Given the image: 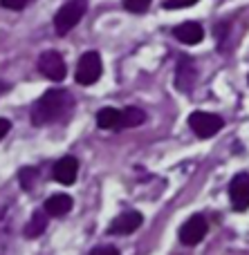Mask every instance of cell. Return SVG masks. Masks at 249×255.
Masks as SVG:
<instances>
[{"label": "cell", "instance_id": "21", "mask_svg": "<svg viewBox=\"0 0 249 255\" xmlns=\"http://www.w3.org/2000/svg\"><path fill=\"white\" fill-rule=\"evenodd\" d=\"M9 130H11V124H9L7 119H2V117H0V139H4Z\"/></svg>", "mask_w": 249, "mask_h": 255}, {"label": "cell", "instance_id": "9", "mask_svg": "<svg viewBox=\"0 0 249 255\" xmlns=\"http://www.w3.org/2000/svg\"><path fill=\"white\" fill-rule=\"evenodd\" d=\"M196 79H198V72H196L193 61L189 56H182L180 63H178V72H175V85H178V90H182V92H191Z\"/></svg>", "mask_w": 249, "mask_h": 255}, {"label": "cell", "instance_id": "3", "mask_svg": "<svg viewBox=\"0 0 249 255\" xmlns=\"http://www.w3.org/2000/svg\"><path fill=\"white\" fill-rule=\"evenodd\" d=\"M101 72H103V65H101L99 52H85L83 56L79 58V63H76L74 79L79 85H92L101 79Z\"/></svg>", "mask_w": 249, "mask_h": 255}, {"label": "cell", "instance_id": "6", "mask_svg": "<svg viewBox=\"0 0 249 255\" xmlns=\"http://www.w3.org/2000/svg\"><path fill=\"white\" fill-rule=\"evenodd\" d=\"M209 231V224L202 215H193L189 222H184V226L180 229V242L187 247H196L198 242H202V238Z\"/></svg>", "mask_w": 249, "mask_h": 255}, {"label": "cell", "instance_id": "20", "mask_svg": "<svg viewBox=\"0 0 249 255\" xmlns=\"http://www.w3.org/2000/svg\"><path fill=\"white\" fill-rule=\"evenodd\" d=\"M27 2H29V0H0V4H2L4 9H16V11L25 7Z\"/></svg>", "mask_w": 249, "mask_h": 255}, {"label": "cell", "instance_id": "14", "mask_svg": "<svg viewBox=\"0 0 249 255\" xmlns=\"http://www.w3.org/2000/svg\"><path fill=\"white\" fill-rule=\"evenodd\" d=\"M45 229H47V213H45V211H36L34 215H31L29 224L25 226V238H29V240L38 238V235H43Z\"/></svg>", "mask_w": 249, "mask_h": 255}, {"label": "cell", "instance_id": "10", "mask_svg": "<svg viewBox=\"0 0 249 255\" xmlns=\"http://www.w3.org/2000/svg\"><path fill=\"white\" fill-rule=\"evenodd\" d=\"M76 175H79V161H76L74 157H70V154L54 163V179H56L58 184H63V186L74 184Z\"/></svg>", "mask_w": 249, "mask_h": 255}, {"label": "cell", "instance_id": "12", "mask_svg": "<svg viewBox=\"0 0 249 255\" xmlns=\"http://www.w3.org/2000/svg\"><path fill=\"white\" fill-rule=\"evenodd\" d=\"M47 215L52 217H63L72 211V197L65 193H58V195H52V197L45 202V208H43Z\"/></svg>", "mask_w": 249, "mask_h": 255}, {"label": "cell", "instance_id": "17", "mask_svg": "<svg viewBox=\"0 0 249 255\" xmlns=\"http://www.w3.org/2000/svg\"><path fill=\"white\" fill-rule=\"evenodd\" d=\"M151 2L153 0H124V7L128 9L130 13H144V11H148Z\"/></svg>", "mask_w": 249, "mask_h": 255}, {"label": "cell", "instance_id": "18", "mask_svg": "<svg viewBox=\"0 0 249 255\" xmlns=\"http://www.w3.org/2000/svg\"><path fill=\"white\" fill-rule=\"evenodd\" d=\"M198 0H166L164 9H184V7H193Z\"/></svg>", "mask_w": 249, "mask_h": 255}, {"label": "cell", "instance_id": "5", "mask_svg": "<svg viewBox=\"0 0 249 255\" xmlns=\"http://www.w3.org/2000/svg\"><path fill=\"white\" fill-rule=\"evenodd\" d=\"M38 70L43 76H47L49 81H63L67 74V67H65V61L58 52L49 49V52H43L38 58Z\"/></svg>", "mask_w": 249, "mask_h": 255}, {"label": "cell", "instance_id": "11", "mask_svg": "<svg viewBox=\"0 0 249 255\" xmlns=\"http://www.w3.org/2000/svg\"><path fill=\"white\" fill-rule=\"evenodd\" d=\"M173 36L184 45H198V43H202V38H205V29H202L200 22L187 20V22H182V25L175 27Z\"/></svg>", "mask_w": 249, "mask_h": 255}, {"label": "cell", "instance_id": "1", "mask_svg": "<svg viewBox=\"0 0 249 255\" xmlns=\"http://www.w3.org/2000/svg\"><path fill=\"white\" fill-rule=\"evenodd\" d=\"M74 110V99L67 90H47L38 101L31 108V121L34 126H47V124H56L63 121L72 115Z\"/></svg>", "mask_w": 249, "mask_h": 255}, {"label": "cell", "instance_id": "2", "mask_svg": "<svg viewBox=\"0 0 249 255\" xmlns=\"http://www.w3.org/2000/svg\"><path fill=\"white\" fill-rule=\"evenodd\" d=\"M85 9H88V0H67L54 16V29L58 36H65L81 22Z\"/></svg>", "mask_w": 249, "mask_h": 255}, {"label": "cell", "instance_id": "13", "mask_svg": "<svg viewBox=\"0 0 249 255\" xmlns=\"http://www.w3.org/2000/svg\"><path fill=\"white\" fill-rule=\"evenodd\" d=\"M97 126L103 130H117L121 128V110L117 108H103L97 112Z\"/></svg>", "mask_w": 249, "mask_h": 255}, {"label": "cell", "instance_id": "8", "mask_svg": "<svg viewBox=\"0 0 249 255\" xmlns=\"http://www.w3.org/2000/svg\"><path fill=\"white\" fill-rule=\"evenodd\" d=\"M229 197L234 202L236 211H247L249 208V175H236L229 186Z\"/></svg>", "mask_w": 249, "mask_h": 255}, {"label": "cell", "instance_id": "7", "mask_svg": "<svg viewBox=\"0 0 249 255\" xmlns=\"http://www.w3.org/2000/svg\"><path fill=\"white\" fill-rule=\"evenodd\" d=\"M142 222H144L142 213L126 211V213H121L119 217L112 220V224L108 226V233L110 235H130V233H135V231L142 226Z\"/></svg>", "mask_w": 249, "mask_h": 255}, {"label": "cell", "instance_id": "19", "mask_svg": "<svg viewBox=\"0 0 249 255\" xmlns=\"http://www.w3.org/2000/svg\"><path fill=\"white\" fill-rule=\"evenodd\" d=\"M88 255H119V249H115V247H97V249H92Z\"/></svg>", "mask_w": 249, "mask_h": 255}, {"label": "cell", "instance_id": "16", "mask_svg": "<svg viewBox=\"0 0 249 255\" xmlns=\"http://www.w3.org/2000/svg\"><path fill=\"white\" fill-rule=\"evenodd\" d=\"M20 186L25 190H31L36 186V179H38V170H36V168H22L20 170Z\"/></svg>", "mask_w": 249, "mask_h": 255}, {"label": "cell", "instance_id": "15", "mask_svg": "<svg viewBox=\"0 0 249 255\" xmlns=\"http://www.w3.org/2000/svg\"><path fill=\"white\" fill-rule=\"evenodd\" d=\"M146 121V112L139 110V108H126L121 110V128H137Z\"/></svg>", "mask_w": 249, "mask_h": 255}, {"label": "cell", "instance_id": "4", "mask_svg": "<svg viewBox=\"0 0 249 255\" xmlns=\"http://www.w3.org/2000/svg\"><path fill=\"white\" fill-rule=\"evenodd\" d=\"M189 126H191V130L196 132L198 136L209 139V136H214L216 132H220V128L225 126V121L220 119L218 115H214V112H193V115L189 117Z\"/></svg>", "mask_w": 249, "mask_h": 255}]
</instances>
